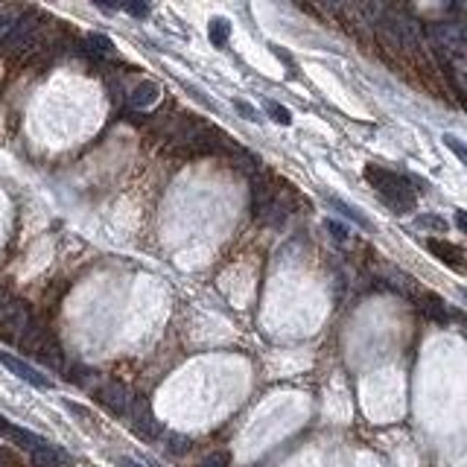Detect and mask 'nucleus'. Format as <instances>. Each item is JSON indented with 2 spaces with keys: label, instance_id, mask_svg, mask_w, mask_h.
Wrapping results in <instances>:
<instances>
[{
  "label": "nucleus",
  "instance_id": "nucleus-26",
  "mask_svg": "<svg viewBox=\"0 0 467 467\" xmlns=\"http://www.w3.org/2000/svg\"><path fill=\"white\" fill-rule=\"evenodd\" d=\"M9 24H12V21L6 18V15H3V12H0V36H3V32L9 29Z\"/></svg>",
  "mask_w": 467,
  "mask_h": 467
},
{
  "label": "nucleus",
  "instance_id": "nucleus-1",
  "mask_svg": "<svg viewBox=\"0 0 467 467\" xmlns=\"http://www.w3.org/2000/svg\"><path fill=\"white\" fill-rule=\"evenodd\" d=\"M298 193L292 185H287L283 178L272 173H257L252 181V208H254V220L263 225H283L287 216L295 210Z\"/></svg>",
  "mask_w": 467,
  "mask_h": 467
},
{
  "label": "nucleus",
  "instance_id": "nucleus-11",
  "mask_svg": "<svg viewBox=\"0 0 467 467\" xmlns=\"http://www.w3.org/2000/svg\"><path fill=\"white\" fill-rule=\"evenodd\" d=\"M418 307H421V312L426 315V319H432V322H450V319H456V312H450L447 310V304L441 301V298H436V295H426L424 301H418Z\"/></svg>",
  "mask_w": 467,
  "mask_h": 467
},
{
  "label": "nucleus",
  "instance_id": "nucleus-16",
  "mask_svg": "<svg viewBox=\"0 0 467 467\" xmlns=\"http://www.w3.org/2000/svg\"><path fill=\"white\" fill-rule=\"evenodd\" d=\"M330 205L336 208L342 216H347V220H354L357 225H368V220H365V216H362V213L354 208V205H345V202H339V199H330Z\"/></svg>",
  "mask_w": 467,
  "mask_h": 467
},
{
  "label": "nucleus",
  "instance_id": "nucleus-17",
  "mask_svg": "<svg viewBox=\"0 0 467 467\" xmlns=\"http://www.w3.org/2000/svg\"><path fill=\"white\" fill-rule=\"evenodd\" d=\"M266 111H269V117H272L275 123H280V126H289V123H292L289 108H283V106H278V103H266Z\"/></svg>",
  "mask_w": 467,
  "mask_h": 467
},
{
  "label": "nucleus",
  "instance_id": "nucleus-28",
  "mask_svg": "<svg viewBox=\"0 0 467 467\" xmlns=\"http://www.w3.org/2000/svg\"><path fill=\"white\" fill-rule=\"evenodd\" d=\"M456 225H459L461 231L467 228V220H464V210H459V213H456Z\"/></svg>",
  "mask_w": 467,
  "mask_h": 467
},
{
  "label": "nucleus",
  "instance_id": "nucleus-2",
  "mask_svg": "<svg viewBox=\"0 0 467 467\" xmlns=\"http://www.w3.org/2000/svg\"><path fill=\"white\" fill-rule=\"evenodd\" d=\"M365 181L382 196V202L394 213H409L415 208V187H409V181L403 175L386 170V166L368 164L365 166Z\"/></svg>",
  "mask_w": 467,
  "mask_h": 467
},
{
  "label": "nucleus",
  "instance_id": "nucleus-18",
  "mask_svg": "<svg viewBox=\"0 0 467 467\" xmlns=\"http://www.w3.org/2000/svg\"><path fill=\"white\" fill-rule=\"evenodd\" d=\"M418 228H432V231H447V220L444 216H418Z\"/></svg>",
  "mask_w": 467,
  "mask_h": 467
},
{
  "label": "nucleus",
  "instance_id": "nucleus-20",
  "mask_svg": "<svg viewBox=\"0 0 467 467\" xmlns=\"http://www.w3.org/2000/svg\"><path fill=\"white\" fill-rule=\"evenodd\" d=\"M187 447H190V438H185V436H170V450H173V453H185Z\"/></svg>",
  "mask_w": 467,
  "mask_h": 467
},
{
  "label": "nucleus",
  "instance_id": "nucleus-4",
  "mask_svg": "<svg viewBox=\"0 0 467 467\" xmlns=\"http://www.w3.org/2000/svg\"><path fill=\"white\" fill-rule=\"evenodd\" d=\"M47 21L38 18V15H24V18H18L15 24H9V29L0 36V44H3V50H29L38 44V32Z\"/></svg>",
  "mask_w": 467,
  "mask_h": 467
},
{
  "label": "nucleus",
  "instance_id": "nucleus-25",
  "mask_svg": "<svg viewBox=\"0 0 467 467\" xmlns=\"http://www.w3.org/2000/svg\"><path fill=\"white\" fill-rule=\"evenodd\" d=\"M327 231H330L336 240H345V237H347V231H345L342 225H336V222H327Z\"/></svg>",
  "mask_w": 467,
  "mask_h": 467
},
{
  "label": "nucleus",
  "instance_id": "nucleus-24",
  "mask_svg": "<svg viewBox=\"0 0 467 467\" xmlns=\"http://www.w3.org/2000/svg\"><path fill=\"white\" fill-rule=\"evenodd\" d=\"M205 467H228V456H225V453H216V456L208 459Z\"/></svg>",
  "mask_w": 467,
  "mask_h": 467
},
{
  "label": "nucleus",
  "instance_id": "nucleus-29",
  "mask_svg": "<svg viewBox=\"0 0 467 467\" xmlns=\"http://www.w3.org/2000/svg\"><path fill=\"white\" fill-rule=\"evenodd\" d=\"M9 426H12V424L3 418V415H0V436H6V432H9Z\"/></svg>",
  "mask_w": 467,
  "mask_h": 467
},
{
  "label": "nucleus",
  "instance_id": "nucleus-15",
  "mask_svg": "<svg viewBox=\"0 0 467 467\" xmlns=\"http://www.w3.org/2000/svg\"><path fill=\"white\" fill-rule=\"evenodd\" d=\"M88 50L94 53V59H99V56H114V44H111V38H106V36H88Z\"/></svg>",
  "mask_w": 467,
  "mask_h": 467
},
{
  "label": "nucleus",
  "instance_id": "nucleus-7",
  "mask_svg": "<svg viewBox=\"0 0 467 467\" xmlns=\"http://www.w3.org/2000/svg\"><path fill=\"white\" fill-rule=\"evenodd\" d=\"M131 397L135 394H129L126 386H120V382H103V386L96 389V403L103 406L106 412L117 415V418H126L129 415V406H131Z\"/></svg>",
  "mask_w": 467,
  "mask_h": 467
},
{
  "label": "nucleus",
  "instance_id": "nucleus-5",
  "mask_svg": "<svg viewBox=\"0 0 467 467\" xmlns=\"http://www.w3.org/2000/svg\"><path fill=\"white\" fill-rule=\"evenodd\" d=\"M426 36L436 41V47H441L444 53L456 56V59H464V53H467V36H464V27L461 24H429L426 27Z\"/></svg>",
  "mask_w": 467,
  "mask_h": 467
},
{
  "label": "nucleus",
  "instance_id": "nucleus-8",
  "mask_svg": "<svg viewBox=\"0 0 467 467\" xmlns=\"http://www.w3.org/2000/svg\"><path fill=\"white\" fill-rule=\"evenodd\" d=\"M0 365L3 368H9L15 377H21L24 382H29V386H36V389H53V382H50V377H44L41 371H36L29 362L18 359V357H12V354H0Z\"/></svg>",
  "mask_w": 467,
  "mask_h": 467
},
{
  "label": "nucleus",
  "instance_id": "nucleus-14",
  "mask_svg": "<svg viewBox=\"0 0 467 467\" xmlns=\"http://www.w3.org/2000/svg\"><path fill=\"white\" fill-rule=\"evenodd\" d=\"M208 36H210V44L213 47H225L228 38H231V24L225 18H213L208 24Z\"/></svg>",
  "mask_w": 467,
  "mask_h": 467
},
{
  "label": "nucleus",
  "instance_id": "nucleus-27",
  "mask_svg": "<svg viewBox=\"0 0 467 467\" xmlns=\"http://www.w3.org/2000/svg\"><path fill=\"white\" fill-rule=\"evenodd\" d=\"M117 467H141V464L131 461V459H117Z\"/></svg>",
  "mask_w": 467,
  "mask_h": 467
},
{
  "label": "nucleus",
  "instance_id": "nucleus-13",
  "mask_svg": "<svg viewBox=\"0 0 467 467\" xmlns=\"http://www.w3.org/2000/svg\"><path fill=\"white\" fill-rule=\"evenodd\" d=\"M6 436H9L15 444H18L21 450H27V453H36L38 447H44V444H47V438L36 436V432H29V429H21V426H9Z\"/></svg>",
  "mask_w": 467,
  "mask_h": 467
},
{
  "label": "nucleus",
  "instance_id": "nucleus-12",
  "mask_svg": "<svg viewBox=\"0 0 467 467\" xmlns=\"http://www.w3.org/2000/svg\"><path fill=\"white\" fill-rule=\"evenodd\" d=\"M158 94H161V88L155 85V82H141V85L129 94V106L131 108H146V106L155 103Z\"/></svg>",
  "mask_w": 467,
  "mask_h": 467
},
{
  "label": "nucleus",
  "instance_id": "nucleus-9",
  "mask_svg": "<svg viewBox=\"0 0 467 467\" xmlns=\"http://www.w3.org/2000/svg\"><path fill=\"white\" fill-rule=\"evenodd\" d=\"M426 248L432 254H436L441 263H447L450 269H456V272H461V257H464V252H461V245H456V243H450V240H438V237H429L426 240Z\"/></svg>",
  "mask_w": 467,
  "mask_h": 467
},
{
  "label": "nucleus",
  "instance_id": "nucleus-6",
  "mask_svg": "<svg viewBox=\"0 0 467 467\" xmlns=\"http://www.w3.org/2000/svg\"><path fill=\"white\" fill-rule=\"evenodd\" d=\"M131 418V429H135V436L143 438V441H158L161 436V424L158 418L149 409V400L146 397H131V406H129V415Z\"/></svg>",
  "mask_w": 467,
  "mask_h": 467
},
{
  "label": "nucleus",
  "instance_id": "nucleus-22",
  "mask_svg": "<svg viewBox=\"0 0 467 467\" xmlns=\"http://www.w3.org/2000/svg\"><path fill=\"white\" fill-rule=\"evenodd\" d=\"M234 108H237V111L245 117V120H257V111L248 106V103H243V99H237V103H234Z\"/></svg>",
  "mask_w": 467,
  "mask_h": 467
},
{
  "label": "nucleus",
  "instance_id": "nucleus-10",
  "mask_svg": "<svg viewBox=\"0 0 467 467\" xmlns=\"http://www.w3.org/2000/svg\"><path fill=\"white\" fill-rule=\"evenodd\" d=\"M29 459H32L36 467H64V464H68V453L59 450V447H53L50 441L44 447H38L36 453H29Z\"/></svg>",
  "mask_w": 467,
  "mask_h": 467
},
{
  "label": "nucleus",
  "instance_id": "nucleus-21",
  "mask_svg": "<svg viewBox=\"0 0 467 467\" xmlns=\"http://www.w3.org/2000/svg\"><path fill=\"white\" fill-rule=\"evenodd\" d=\"M123 9H126L129 15H135V18H146V15H149V6H146V3H123Z\"/></svg>",
  "mask_w": 467,
  "mask_h": 467
},
{
  "label": "nucleus",
  "instance_id": "nucleus-3",
  "mask_svg": "<svg viewBox=\"0 0 467 467\" xmlns=\"http://www.w3.org/2000/svg\"><path fill=\"white\" fill-rule=\"evenodd\" d=\"M21 350H27V354H32L38 362H44V365H50V368H64V359H62V347H59V342H56V336L50 333L41 322H36L32 319L29 324H27V330L21 333V339L15 342Z\"/></svg>",
  "mask_w": 467,
  "mask_h": 467
},
{
  "label": "nucleus",
  "instance_id": "nucleus-19",
  "mask_svg": "<svg viewBox=\"0 0 467 467\" xmlns=\"http://www.w3.org/2000/svg\"><path fill=\"white\" fill-rule=\"evenodd\" d=\"M444 143H447V146H450V149H453V152L459 155V161H464V158H467V152H464V146L459 143V138H456V135H444Z\"/></svg>",
  "mask_w": 467,
  "mask_h": 467
},
{
  "label": "nucleus",
  "instance_id": "nucleus-23",
  "mask_svg": "<svg viewBox=\"0 0 467 467\" xmlns=\"http://www.w3.org/2000/svg\"><path fill=\"white\" fill-rule=\"evenodd\" d=\"M0 467H18V459H15L9 450H0Z\"/></svg>",
  "mask_w": 467,
  "mask_h": 467
}]
</instances>
